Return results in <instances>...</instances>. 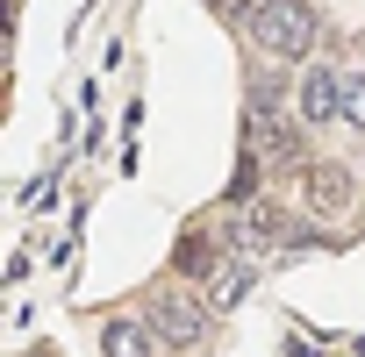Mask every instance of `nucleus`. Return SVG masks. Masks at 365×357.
<instances>
[{
  "label": "nucleus",
  "mask_w": 365,
  "mask_h": 357,
  "mask_svg": "<svg viewBox=\"0 0 365 357\" xmlns=\"http://www.w3.org/2000/svg\"><path fill=\"white\" fill-rule=\"evenodd\" d=\"M244 36H251L258 65H287L294 72V65H308L322 50V8H315V0H258Z\"/></svg>",
  "instance_id": "1"
},
{
  "label": "nucleus",
  "mask_w": 365,
  "mask_h": 357,
  "mask_svg": "<svg viewBox=\"0 0 365 357\" xmlns=\"http://www.w3.org/2000/svg\"><path fill=\"white\" fill-rule=\"evenodd\" d=\"M136 314L158 329V343H165V350H201V343L215 336V300H208L201 286H179V279L150 286Z\"/></svg>",
  "instance_id": "2"
},
{
  "label": "nucleus",
  "mask_w": 365,
  "mask_h": 357,
  "mask_svg": "<svg viewBox=\"0 0 365 357\" xmlns=\"http://www.w3.org/2000/svg\"><path fill=\"white\" fill-rule=\"evenodd\" d=\"M301 186V215L308 222H351L365 208V164H344V157H308L294 171Z\"/></svg>",
  "instance_id": "3"
},
{
  "label": "nucleus",
  "mask_w": 365,
  "mask_h": 357,
  "mask_svg": "<svg viewBox=\"0 0 365 357\" xmlns=\"http://www.w3.org/2000/svg\"><path fill=\"white\" fill-rule=\"evenodd\" d=\"M294 122H301L308 136L344 129V65H329V58H308V65H301V86H294Z\"/></svg>",
  "instance_id": "4"
},
{
  "label": "nucleus",
  "mask_w": 365,
  "mask_h": 357,
  "mask_svg": "<svg viewBox=\"0 0 365 357\" xmlns=\"http://www.w3.org/2000/svg\"><path fill=\"white\" fill-rule=\"evenodd\" d=\"M165 343H158V329L143 321V314H108L101 321V357H158Z\"/></svg>",
  "instance_id": "5"
},
{
  "label": "nucleus",
  "mask_w": 365,
  "mask_h": 357,
  "mask_svg": "<svg viewBox=\"0 0 365 357\" xmlns=\"http://www.w3.org/2000/svg\"><path fill=\"white\" fill-rule=\"evenodd\" d=\"M251 279H258V257H222V265L201 272V293L215 300V314H230V307L251 293Z\"/></svg>",
  "instance_id": "6"
},
{
  "label": "nucleus",
  "mask_w": 365,
  "mask_h": 357,
  "mask_svg": "<svg viewBox=\"0 0 365 357\" xmlns=\"http://www.w3.org/2000/svg\"><path fill=\"white\" fill-rule=\"evenodd\" d=\"M294 86H301V79H294L287 65H258V72H251V122H279Z\"/></svg>",
  "instance_id": "7"
},
{
  "label": "nucleus",
  "mask_w": 365,
  "mask_h": 357,
  "mask_svg": "<svg viewBox=\"0 0 365 357\" xmlns=\"http://www.w3.org/2000/svg\"><path fill=\"white\" fill-rule=\"evenodd\" d=\"M344 129H351V136H365V65H351V72H344Z\"/></svg>",
  "instance_id": "8"
},
{
  "label": "nucleus",
  "mask_w": 365,
  "mask_h": 357,
  "mask_svg": "<svg viewBox=\"0 0 365 357\" xmlns=\"http://www.w3.org/2000/svg\"><path fill=\"white\" fill-rule=\"evenodd\" d=\"M208 8H215L222 22H251V8H258V0H208Z\"/></svg>",
  "instance_id": "9"
}]
</instances>
